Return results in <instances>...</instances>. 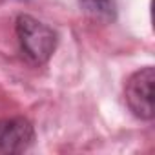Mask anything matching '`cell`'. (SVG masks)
Here are the masks:
<instances>
[{"mask_svg":"<svg viewBox=\"0 0 155 155\" xmlns=\"http://www.w3.org/2000/svg\"><path fill=\"white\" fill-rule=\"evenodd\" d=\"M15 31L20 49L31 64H46L57 49V31L31 15H18Z\"/></svg>","mask_w":155,"mask_h":155,"instance_id":"6da1fadb","label":"cell"},{"mask_svg":"<svg viewBox=\"0 0 155 155\" xmlns=\"http://www.w3.org/2000/svg\"><path fill=\"white\" fill-rule=\"evenodd\" d=\"M153 84H155V69L151 66L135 71L124 84V101L130 111L140 120H151L155 115Z\"/></svg>","mask_w":155,"mask_h":155,"instance_id":"7a4b0ae2","label":"cell"},{"mask_svg":"<svg viewBox=\"0 0 155 155\" xmlns=\"http://www.w3.org/2000/svg\"><path fill=\"white\" fill-rule=\"evenodd\" d=\"M35 142V128L24 117L0 119V153H24Z\"/></svg>","mask_w":155,"mask_h":155,"instance_id":"3957f363","label":"cell"},{"mask_svg":"<svg viewBox=\"0 0 155 155\" xmlns=\"http://www.w3.org/2000/svg\"><path fill=\"white\" fill-rule=\"evenodd\" d=\"M79 4L84 9V13H88L97 20H104V22L115 20L117 15L115 0H79Z\"/></svg>","mask_w":155,"mask_h":155,"instance_id":"277c9868","label":"cell"}]
</instances>
